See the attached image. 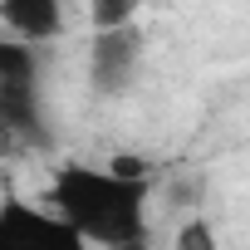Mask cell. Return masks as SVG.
<instances>
[{"instance_id":"6da1fadb","label":"cell","mask_w":250,"mask_h":250,"mask_svg":"<svg viewBox=\"0 0 250 250\" xmlns=\"http://www.w3.org/2000/svg\"><path fill=\"white\" fill-rule=\"evenodd\" d=\"M147 167L118 157L108 167L69 162L54 172V211L103 250H147Z\"/></svg>"},{"instance_id":"7a4b0ae2","label":"cell","mask_w":250,"mask_h":250,"mask_svg":"<svg viewBox=\"0 0 250 250\" xmlns=\"http://www.w3.org/2000/svg\"><path fill=\"white\" fill-rule=\"evenodd\" d=\"M0 128H10L15 143H49L40 103V54L25 40H0Z\"/></svg>"},{"instance_id":"3957f363","label":"cell","mask_w":250,"mask_h":250,"mask_svg":"<svg viewBox=\"0 0 250 250\" xmlns=\"http://www.w3.org/2000/svg\"><path fill=\"white\" fill-rule=\"evenodd\" d=\"M0 250H93L59 211H40L25 196H0Z\"/></svg>"},{"instance_id":"277c9868","label":"cell","mask_w":250,"mask_h":250,"mask_svg":"<svg viewBox=\"0 0 250 250\" xmlns=\"http://www.w3.org/2000/svg\"><path fill=\"white\" fill-rule=\"evenodd\" d=\"M143 30L138 25H113V30H93V49H88V83L98 98H118L128 93L143 64Z\"/></svg>"},{"instance_id":"5b68a950","label":"cell","mask_w":250,"mask_h":250,"mask_svg":"<svg viewBox=\"0 0 250 250\" xmlns=\"http://www.w3.org/2000/svg\"><path fill=\"white\" fill-rule=\"evenodd\" d=\"M0 25L25 44H44L59 35L64 10H59V0H0Z\"/></svg>"},{"instance_id":"8992f818","label":"cell","mask_w":250,"mask_h":250,"mask_svg":"<svg viewBox=\"0 0 250 250\" xmlns=\"http://www.w3.org/2000/svg\"><path fill=\"white\" fill-rule=\"evenodd\" d=\"M133 15H138V0H93V5H88V20H93V30L133 25Z\"/></svg>"},{"instance_id":"52a82bcc","label":"cell","mask_w":250,"mask_h":250,"mask_svg":"<svg viewBox=\"0 0 250 250\" xmlns=\"http://www.w3.org/2000/svg\"><path fill=\"white\" fill-rule=\"evenodd\" d=\"M172 250H221V240H216V230H211V221H201V216H191L182 230H177V240H172Z\"/></svg>"},{"instance_id":"ba28073f","label":"cell","mask_w":250,"mask_h":250,"mask_svg":"<svg viewBox=\"0 0 250 250\" xmlns=\"http://www.w3.org/2000/svg\"><path fill=\"white\" fill-rule=\"evenodd\" d=\"M10 147H15V133H10V128H0V157H10Z\"/></svg>"}]
</instances>
